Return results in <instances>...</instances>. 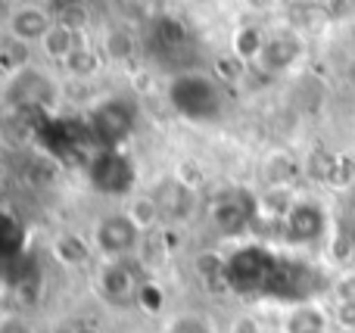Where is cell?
I'll return each instance as SVG.
<instances>
[{
  "label": "cell",
  "mask_w": 355,
  "mask_h": 333,
  "mask_svg": "<svg viewBox=\"0 0 355 333\" xmlns=\"http://www.w3.org/2000/svg\"><path fill=\"white\" fill-rule=\"evenodd\" d=\"M172 109L187 122H215L221 116V87L212 75L184 72L168 84Z\"/></svg>",
  "instance_id": "1"
},
{
  "label": "cell",
  "mask_w": 355,
  "mask_h": 333,
  "mask_svg": "<svg viewBox=\"0 0 355 333\" xmlns=\"http://www.w3.org/2000/svg\"><path fill=\"white\" fill-rule=\"evenodd\" d=\"M91 253H94V243H87L85 237H78V234H62V237H56V243H53V255L69 268L87 265Z\"/></svg>",
  "instance_id": "13"
},
{
  "label": "cell",
  "mask_w": 355,
  "mask_h": 333,
  "mask_svg": "<svg viewBox=\"0 0 355 333\" xmlns=\"http://www.w3.org/2000/svg\"><path fill=\"white\" fill-rule=\"evenodd\" d=\"M128 218L137 224L141 231H153L156 224L162 222V212H159V203L153 199V193H147V197H135L128 203Z\"/></svg>",
  "instance_id": "17"
},
{
  "label": "cell",
  "mask_w": 355,
  "mask_h": 333,
  "mask_svg": "<svg viewBox=\"0 0 355 333\" xmlns=\"http://www.w3.org/2000/svg\"><path fill=\"white\" fill-rule=\"evenodd\" d=\"M343 333H355V330H343Z\"/></svg>",
  "instance_id": "29"
},
{
  "label": "cell",
  "mask_w": 355,
  "mask_h": 333,
  "mask_svg": "<svg viewBox=\"0 0 355 333\" xmlns=\"http://www.w3.org/2000/svg\"><path fill=\"white\" fill-rule=\"evenodd\" d=\"M97 293L103 303L125 309V305L137 303V293H141L144 280L135 274V268L128 265V259H106L97 268Z\"/></svg>",
  "instance_id": "4"
},
{
  "label": "cell",
  "mask_w": 355,
  "mask_h": 333,
  "mask_svg": "<svg viewBox=\"0 0 355 333\" xmlns=\"http://www.w3.org/2000/svg\"><path fill=\"white\" fill-rule=\"evenodd\" d=\"M284 240L293 246H309L318 243L327 234V212L312 199H296V206L284 218Z\"/></svg>",
  "instance_id": "5"
},
{
  "label": "cell",
  "mask_w": 355,
  "mask_h": 333,
  "mask_svg": "<svg viewBox=\"0 0 355 333\" xmlns=\"http://www.w3.org/2000/svg\"><path fill=\"white\" fill-rule=\"evenodd\" d=\"M262 44L265 35L259 28H240L237 37H234V53H237V60H259Z\"/></svg>",
  "instance_id": "21"
},
{
  "label": "cell",
  "mask_w": 355,
  "mask_h": 333,
  "mask_svg": "<svg viewBox=\"0 0 355 333\" xmlns=\"http://www.w3.org/2000/svg\"><path fill=\"white\" fill-rule=\"evenodd\" d=\"M137 303H141V305H147L150 312H156V309H159V303H162V293H159V287H156V284H147V280H144L141 293H137Z\"/></svg>",
  "instance_id": "26"
},
{
  "label": "cell",
  "mask_w": 355,
  "mask_h": 333,
  "mask_svg": "<svg viewBox=\"0 0 355 333\" xmlns=\"http://www.w3.org/2000/svg\"><path fill=\"white\" fill-rule=\"evenodd\" d=\"M227 333H265V327L256 315H237L231 321V327H227Z\"/></svg>",
  "instance_id": "24"
},
{
  "label": "cell",
  "mask_w": 355,
  "mask_h": 333,
  "mask_svg": "<svg viewBox=\"0 0 355 333\" xmlns=\"http://www.w3.org/2000/svg\"><path fill=\"white\" fill-rule=\"evenodd\" d=\"M135 125V109L125 100H103V103L94 106L91 112V128L97 131V137L103 143H119Z\"/></svg>",
  "instance_id": "8"
},
{
  "label": "cell",
  "mask_w": 355,
  "mask_h": 333,
  "mask_svg": "<svg viewBox=\"0 0 355 333\" xmlns=\"http://www.w3.org/2000/svg\"><path fill=\"white\" fill-rule=\"evenodd\" d=\"M162 333H218V330H215V324L202 312H175L166 321Z\"/></svg>",
  "instance_id": "18"
},
{
  "label": "cell",
  "mask_w": 355,
  "mask_h": 333,
  "mask_svg": "<svg viewBox=\"0 0 355 333\" xmlns=\"http://www.w3.org/2000/svg\"><path fill=\"white\" fill-rule=\"evenodd\" d=\"M337 321L343 324V330H355V296L340 299V305H337Z\"/></svg>",
  "instance_id": "25"
},
{
  "label": "cell",
  "mask_w": 355,
  "mask_h": 333,
  "mask_svg": "<svg viewBox=\"0 0 355 333\" xmlns=\"http://www.w3.org/2000/svg\"><path fill=\"white\" fill-rule=\"evenodd\" d=\"M150 3H168V0H150Z\"/></svg>",
  "instance_id": "28"
},
{
  "label": "cell",
  "mask_w": 355,
  "mask_h": 333,
  "mask_svg": "<svg viewBox=\"0 0 355 333\" xmlns=\"http://www.w3.org/2000/svg\"><path fill=\"white\" fill-rule=\"evenodd\" d=\"M135 50H137V41H135V35H131L128 28H112V31H106V37H103V53L110 56V60L128 62V60H135Z\"/></svg>",
  "instance_id": "19"
},
{
  "label": "cell",
  "mask_w": 355,
  "mask_h": 333,
  "mask_svg": "<svg viewBox=\"0 0 355 333\" xmlns=\"http://www.w3.org/2000/svg\"><path fill=\"white\" fill-rule=\"evenodd\" d=\"M0 333H35L28 318L16 315V312H0Z\"/></svg>",
  "instance_id": "23"
},
{
  "label": "cell",
  "mask_w": 355,
  "mask_h": 333,
  "mask_svg": "<svg viewBox=\"0 0 355 333\" xmlns=\"http://www.w3.org/2000/svg\"><path fill=\"white\" fill-rule=\"evenodd\" d=\"M259 218V199L246 190H225L209 206V222L221 237H240Z\"/></svg>",
  "instance_id": "2"
},
{
  "label": "cell",
  "mask_w": 355,
  "mask_h": 333,
  "mask_svg": "<svg viewBox=\"0 0 355 333\" xmlns=\"http://www.w3.org/2000/svg\"><path fill=\"white\" fill-rule=\"evenodd\" d=\"M69 333H100V330L94 327V324H78V327H72Z\"/></svg>",
  "instance_id": "27"
},
{
  "label": "cell",
  "mask_w": 355,
  "mask_h": 333,
  "mask_svg": "<svg viewBox=\"0 0 355 333\" xmlns=\"http://www.w3.org/2000/svg\"><path fill=\"white\" fill-rule=\"evenodd\" d=\"M153 199L159 203L162 218L181 222V218H187L190 209H193V187H187L181 178H168L159 184V190L153 193Z\"/></svg>",
  "instance_id": "11"
},
{
  "label": "cell",
  "mask_w": 355,
  "mask_h": 333,
  "mask_svg": "<svg viewBox=\"0 0 355 333\" xmlns=\"http://www.w3.org/2000/svg\"><path fill=\"white\" fill-rule=\"evenodd\" d=\"M56 25H66V28H72L75 35H81V31L87 28V12L81 10V6H66V10H60V16H56Z\"/></svg>",
  "instance_id": "22"
},
{
  "label": "cell",
  "mask_w": 355,
  "mask_h": 333,
  "mask_svg": "<svg viewBox=\"0 0 355 333\" xmlns=\"http://www.w3.org/2000/svg\"><path fill=\"white\" fill-rule=\"evenodd\" d=\"M302 56V41L293 31H281V35H268L259 53V66L265 72H287L296 60Z\"/></svg>",
  "instance_id": "9"
},
{
  "label": "cell",
  "mask_w": 355,
  "mask_h": 333,
  "mask_svg": "<svg viewBox=\"0 0 355 333\" xmlns=\"http://www.w3.org/2000/svg\"><path fill=\"white\" fill-rule=\"evenodd\" d=\"M262 174H265V184L268 187H290V181L296 178V162L284 153H275L265 159Z\"/></svg>",
  "instance_id": "20"
},
{
  "label": "cell",
  "mask_w": 355,
  "mask_h": 333,
  "mask_svg": "<svg viewBox=\"0 0 355 333\" xmlns=\"http://www.w3.org/2000/svg\"><path fill=\"white\" fill-rule=\"evenodd\" d=\"M337 253L346 259V253H355V190L343 199L337 215Z\"/></svg>",
  "instance_id": "16"
},
{
  "label": "cell",
  "mask_w": 355,
  "mask_h": 333,
  "mask_svg": "<svg viewBox=\"0 0 355 333\" xmlns=\"http://www.w3.org/2000/svg\"><path fill=\"white\" fill-rule=\"evenodd\" d=\"M3 100L10 106H50L53 103V81L41 69H19L3 87Z\"/></svg>",
  "instance_id": "6"
},
{
  "label": "cell",
  "mask_w": 355,
  "mask_h": 333,
  "mask_svg": "<svg viewBox=\"0 0 355 333\" xmlns=\"http://www.w3.org/2000/svg\"><path fill=\"white\" fill-rule=\"evenodd\" d=\"M144 231L128 218V212H112L97 222L91 234V243L103 259H128L137 249Z\"/></svg>",
  "instance_id": "3"
},
{
  "label": "cell",
  "mask_w": 355,
  "mask_h": 333,
  "mask_svg": "<svg viewBox=\"0 0 355 333\" xmlns=\"http://www.w3.org/2000/svg\"><path fill=\"white\" fill-rule=\"evenodd\" d=\"M66 72H69V78H75V81H87V78H94V75L100 72V53H97V47H91V44H85L81 41L78 47L72 50V56H69L66 62Z\"/></svg>",
  "instance_id": "14"
},
{
  "label": "cell",
  "mask_w": 355,
  "mask_h": 333,
  "mask_svg": "<svg viewBox=\"0 0 355 333\" xmlns=\"http://www.w3.org/2000/svg\"><path fill=\"white\" fill-rule=\"evenodd\" d=\"M281 330L284 333H327V312L312 303H300L287 312Z\"/></svg>",
  "instance_id": "12"
},
{
  "label": "cell",
  "mask_w": 355,
  "mask_h": 333,
  "mask_svg": "<svg viewBox=\"0 0 355 333\" xmlns=\"http://www.w3.org/2000/svg\"><path fill=\"white\" fill-rule=\"evenodd\" d=\"M78 44H81V35H75V31L66 28V25H53V28L47 31V37L41 41V47H44V53H47L50 60L66 62Z\"/></svg>",
  "instance_id": "15"
},
{
  "label": "cell",
  "mask_w": 355,
  "mask_h": 333,
  "mask_svg": "<svg viewBox=\"0 0 355 333\" xmlns=\"http://www.w3.org/2000/svg\"><path fill=\"white\" fill-rule=\"evenodd\" d=\"M53 25L56 22L50 19V12H44L41 6H19L10 16V35L25 44H41Z\"/></svg>",
  "instance_id": "10"
},
{
  "label": "cell",
  "mask_w": 355,
  "mask_h": 333,
  "mask_svg": "<svg viewBox=\"0 0 355 333\" xmlns=\"http://www.w3.org/2000/svg\"><path fill=\"white\" fill-rule=\"evenodd\" d=\"M91 184L100 193H106V197H122L135 184V168H131V162L122 153L106 150V153L94 156L91 162Z\"/></svg>",
  "instance_id": "7"
}]
</instances>
